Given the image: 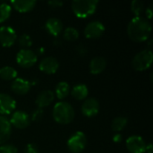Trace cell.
Here are the masks:
<instances>
[{"instance_id": "484cf974", "label": "cell", "mask_w": 153, "mask_h": 153, "mask_svg": "<svg viewBox=\"0 0 153 153\" xmlns=\"http://www.w3.org/2000/svg\"><path fill=\"white\" fill-rule=\"evenodd\" d=\"M143 10H144V4L143 2H142L141 0H134L131 3V11L135 15V17L140 16L143 12Z\"/></svg>"}, {"instance_id": "4dcf8cb0", "label": "cell", "mask_w": 153, "mask_h": 153, "mask_svg": "<svg viewBox=\"0 0 153 153\" xmlns=\"http://www.w3.org/2000/svg\"><path fill=\"white\" fill-rule=\"evenodd\" d=\"M48 4L53 7V8H56V7H61L64 3L62 1H58V0H53V1H49L48 2Z\"/></svg>"}, {"instance_id": "7c38bea8", "label": "cell", "mask_w": 153, "mask_h": 153, "mask_svg": "<svg viewBox=\"0 0 153 153\" xmlns=\"http://www.w3.org/2000/svg\"><path fill=\"white\" fill-rule=\"evenodd\" d=\"M39 70L47 74H54L59 68L58 61L52 56H46L41 59L39 65Z\"/></svg>"}, {"instance_id": "ba28073f", "label": "cell", "mask_w": 153, "mask_h": 153, "mask_svg": "<svg viewBox=\"0 0 153 153\" xmlns=\"http://www.w3.org/2000/svg\"><path fill=\"white\" fill-rule=\"evenodd\" d=\"M17 39V34L14 29L10 26H2L0 28V44L4 48L12 47Z\"/></svg>"}, {"instance_id": "7402d4cb", "label": "cell", "mask_w": 153, "mask_h": 153, "mask_svg": "<svg viewBox=\"0 0 153 153\" xmlns=\"http://www.w3.org/2000/svg\"><path fill=\"white\" fill-rule=\"evenodd\" d=\"M0 78L4 81H13L17 78V71L12 66H4L0 68Z\"/></svg>"}, {"instance_id": "ffe728a7", "label": "cell", "mask_w": 153, "mask_h": 153, "mask_svg": "<svg viewBox=\"0 0 153 153\" xmlns=\"http://www.w3.org/2000/svg\"><path fill=\"white\" fill-rule=\"evenodd\" d=\"M70 93L72 94V96L75 100H84L88 97L89 90H88V87L85 84L79 83V84H76L72 89Z\"/></svg>"}, {"instance_id": "ac0fdd59", "label": "cell", "mask_w": 153, "mask_h": 153, "mask_svg": "<svg viewBox=\"0 0 153 153\" xmlns=\"http://www.w3.org/2000/svg\"><path fill=\"white\" fill-rule=\"evenodd\" d=\"M37 2L35 0H13L11 1L12 6L20 13H28L34 9Z\"/></svg>"}, {"instance_id": "d4e9b609", "label": "cell", "mask_w": 153, "mask_h": 153, "mask_svg": "<svg viewBox=\"0 0 153 153\" xmlns=\"http://www.w3.org/2000/svg\"><path fill=\"white\" fill-rule=\"evenodd\" d=\"M12 13V6L9 4H0V23L8 20Z\"/></svg>"}, {"instance_id": "5b68a950", "label": "cell", "mask_w": 153, "mask_h": 153, "mask_svg": "<svg viewBox=\"0 0 153 153\" xmlns=\"http://www.w3.org/2000/svg\"><path fill=\"white\" fill-rule=\"evenodd\" d=\"M87 145V137L82 132H76L67 140V148L72 153H81Z\"/></svg>"}, {"instance_id": "6da1fadb", "label": "cell", "mask_w": 153, "mask_h": 153, "mask_svg": "<svg viewBox=\"0 0 153 153\" xmlns=\"http://www.w3.org/2000/svg\"><path fill=\"white\" fill-rule=\"evenodd\" d=\"M152 24L150 21L142 16L134 17L127 26V34L134 42L146 41L152 33Z\"/></svg>"}, {"instance_id": "836d02e7", "label": "cell", "mask_w": 153, "mask_h": 153, "mask_svg": "<svg viewBox=\"0 0 153 153\" xmlns=\"http://www.w3.org/2000/svg\"><path fill=\"white\" fill-rule=\"evenodd\" d=\"M152 152H153L152 143H149L148 144H146V149H145V152L152 153Z\"/></svg>"}, {"instance_id": "7a4b0ae2", "label": "cell", "mask_w": 153, "mask_h": 153, "mask_svg": "<svg viewBox=\"0 0 153 153\" xmlns=\"http://www.w3.org/2000/svg\"><path fill=\"white\" fill-rule=\"evenodd\" d=\"M52 116L57 124L68 125L74 119L75 112L71 104L65 101H59L54 106Z\"/></svg>"}, {"instance_id": "603a6c76", "label": "cell", "mask_w": 153, "mask_h": 153, "mask_svg": "<svg viewBox=\"0 0 153 153\" xmlns=\"http://www.w3.org/2000/svg\"><path fill=\"white\" fill-rule=\"evenodd\" d=\"M63 37H64L65 40L72 42V41L76 40L79 38V31L76 28L70 26V27H67L65 29Z\"/></svg>"}, {"instance_id": "d6986e66", "label": "cell", "mask_w": 153, "mask_h": 153, "mask_svg": "<svg viewBox=\"0 0 153 153\" xmlns=\"http://www.w3.org/2000/svg\"><path fill=\"white\" fill-rule=\"evenodd\" d=\"M107 66V61L105 58L101 56H97L94 57L91 60L90 65H89V69L91 74L97 75L101 74Z\"/></svg>"}, {"instance_id": "8fae6325", "label": "cell", "mask_w": 153, "mask_h": 153, "mask_svg": "<svg viewBox=\"0 0 153 153\" xmlns=\"http://www.w3.org/2000/svg\"><path fill=\"white\" fill-rule=\"evenodd\" d=\"M100 112V103L95 98L86 99L82 105V113L86 117H93Z\"/></svg>"}, {"instance_id": "4316f807", "label": "cell", "mask_w": 153, "mask_h": 153, "mask_svg": "<svg viewBox=\"0 0 153 153\" xmlns=\"http://www.w3.org/2000/svg\"><path fill=\"white\" fill-rule=\"evenodd\" d=\"M18 43L20 47L23 48V49H27L32 45V39L29 34L24 33L18 38Z\"/></svg>"}, {"instance_id": "f1b7e54d", "label": "cell", "mask_w": 153, "mask_h": 153, "mask_svg": "<svg viewBox=\"0 0 153 153\" xmlns=\"http://www.w3.org/2000/svg\"><path fill=\"white\" fill-rule=\"evenodd\" d=\"M43 117V109L42 108H37L36 110L33 111V113L31 114L30 117V120L32 121H39Z\"/></svg>"}, {"instance_id": "e0dca14e", "label": "cell", "mask_w": 153, "mask_h": 153, "mask_svg": "<svg viewBox=\"0 0 153 153\" xmlns=\"http://www.w3.org/2000/svg\"><path fill=\"white\" fill-rule=\"evenodd\" d=\"M63 23L61 22V20H59L58 18L56 17H51L49 19L47 20L46 23H45V29L52 36H58L62 30H63Z\"/></svg>"}, {"instance_id": "cb8c5ba5", "label": "cell", "mask_w": 153, "mask_h": 153, "mask_svg": "<svg viewBox=\"0 0 153 153\" xmlns=\"http://www.w3.org/2000/svg\"><path fill=\"white\" fill-rule=\"evenodd\" d=\"M127 118L124 117H116L111 123V128L114 132H120L122 131L127 125Z\"/></svg>"}, {"instance_id": "9a60e30c", "label": "cell", "mask_w": 153, "mask_h": 153, "mask_svg": "<svg viewBox=\"0 0 153 153\" xmlns=\"http://www.w3.org/2000/svg\"><path fill=\"white\" fill-rule=\"evenodd\" d=\"M55 100V93L50 90H45L40 91L35 100V103L39 108H43L49 106Z\"/></svg>"}, {"instance_id": "83f0119b", "label": "cell", "mask_w": 153, "mask_h": 153, "mask_svg": "<svg viewBox=\"0 0 153 153\" xmlns=\"http://www.w3.org/2000/svg\"><path fill=\"white\" fill-rule=\"evenodd\" d=\"M18 149L13 144H3L0 145V153H17Z\"/></svg>"}, {"instance_id": "9c48e42d", "label": "cell", "mask_w": 153, "mask_h": 153, "mask_svg": "<svg viewBox=\"0 0 153 153\" xmlns=\"http://www.w3.org/2000/svg\"><path fill=\"white\" fill-rule=\"evenodd\" d=\"M105 26L100 21H93L89 22L84 29V35L87 39H95L103 35Z\"/></svg>"}, {"instance_id": "2e32d148", "label": "cell", "mask_w": 153, "mask_h": 153, "mask_svg": "<svg viewBox=\"0 0 153 153\" xmlns=\"http://www.w3.org/2000/svg\"><path fill=\"white\" fill-rule=\"evenodd\" d=\"M12 134V126L9 119L4 116H0V145L4 144L10 138Z\"/></svg>"}, {"instance_id": "44dd1931", "label": "cell", "mask_w": 153, "mask_h": 153, "mask_svg": "<svg viewBox=\"0 0 153 153\" xmlns=\"http://www.w3.org/2000/svg\"><path fill=\"white\" fill-rule=\"evenodd\" d=\"M70 91H71V90H70L69 84L66 82H60L56 84L54 93L56 95L57 99L65 100V98H67Z\"/></svg>"}, {"instance_id": "277c9868", "label": "cell", "mask_w": 153, "mask_h": 153, "mask_svg": "<svg viewBox=\"0 0 153 153\" xmlns=\"http://www.w3.org/2000/svg\"><path fill=\"white\" fill-rule=\"evenodd\" d=\"M153 61V54L151 49H144L138 52L132 60L133 67L139 72L145 71L151 67Z\"/></svg>"}, {"instance_id": "3957f363", "label": "cell", "mask_w": 153, "mask_h": 153, "mask_svg": "<svg viewBox=\"0 0 153 153\" xmlns=\"http://www.w3.org/2000/svg\"><path fill=\"white\" fill-rule=\"evenodd\" d=\"M98 4L97 0H74L71 7L76 17L84 19L95 13Z\"/></svg>"}, {"instance_id": "1f68e13d", "label": "cell", "mask_w": 153, "mask_h": 153, "mask_svg": "<svg viewBox=\"0 0 153 153\" xmlns=\"http://www.w3.org/2000/svg\"><path fill=\"white\" fill-rule=\"evenodd\" d=\"M145 13H146V17L148 18L147 20H148V21H150V20L152 18V14H153L152 5H150V6H148V7L146 8V11H145Z\"/></svg>"}, {"instance_id": "52a82bcc", "label": "cell", "mask_w": 153, "mask_h": 153, "mask_svg": "<svg viewBox=\"0 0 153 153\" xmlns=\"http://www.w3.org/2000/svg\"><path fill=\"white\" fill-rule=\"evenodd\" d=\"M9 121L12 126L17 129H25L30 126L31 120L28 113L22 110H17L12 114Z\"/></svg>"}, {"instance_id": "5bb4252c", "label": "cell", "mask_w": 153, "mask_h": 153, "mask_svg": "<svg viewBox=\"0 0 153 153\" xmlns=\"http://www.w3.org/2000/svg\"><path fill=\"white\" fill-rule=\"evenodd\" d=\"M31 88V84L29 81L23 78H15L11 84V90L17 95H25L27 94Z\"/></svg>"}, {"instance_id": "30bf717a", "label": "cell", "mask_w": 153, "mask_h": 153, "mask_svg": "<svg viewBox=\"0 0 153 153\" xmlns=\"http://www.w3.org/2000/svg\"><path fill=\"white\" fill-rule=\"evenodd\" d=\"M126 145L129 152L144 153L146 149L145 141L139 135H132L126 139Z\"/></svg>"}, {"instance_id": "d6a6232c", "label": "cell", "mask_w": 153, "mask_h": 153, "mask_svg": "<svg viewBox=\"0 0 153 153\" xmlns=\"http://www.w3.org/2000/svg\"><path fill=\"white\" fill-rule=\"evenodd\" d=\"M123 140V137L120 134H117L113 136V141L116 143H120Z\"/></svg>"}, {"instance_id": "f546056e", "label": "cell", "mask_w": 153, "mask_h": 153, "mask_svg": "<svg viewBox=\"0 0 153 153\" xmlns=\"http://www.w3.org/2000/svg\"><path fill=\"white\" fill-rule=\"evenodd\" d=\"M24 153H39L38 147L33 143H29L24 148Z\"/></svg>"}, {"instance_id": "8992f818", "label": "cell", "mask_w": 153, "mask_h": 153, "mask_svg": "<svg viewBox=\"0 0 153 153\" xmlns=\"http://www.w3.org/2000/svg\"><path fill=\"white\" fill-rule=\"evenodd\" d=\"M38 61V55L31 49H21L16 55V62L22 68H30Z\"/></svg>"}, {"instance_id": "4fadbf2b", "label": "cell", "mask_w": 153, "mask_h": 153, "mask_svg": "<svg viewBox=\"0 0 153 153\" xmlns=\"http://www.w3.org/2000/svg\"><path fill=\"white\" fill-rule=\"evenodd\" d=\"M16 108L14 99L5 93H0V115H9Z\"/></svg>"}]
</instances>
